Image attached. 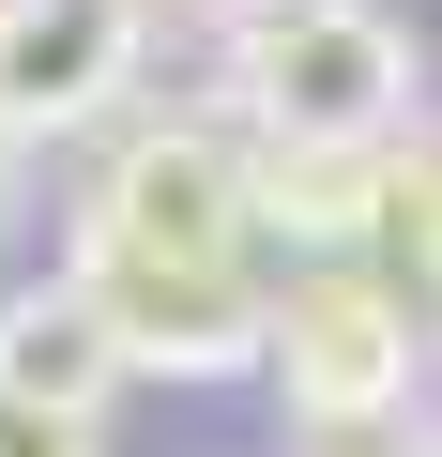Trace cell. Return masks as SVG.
Wrapping results in <instances>:
<instances>
[{
	"instance_id": "obj_10",
	"label": "cell",
	"mask_w": 442,
	"mask_h": 457,
	"mask_svg": "<svg viewBox=\"0 0 442 457\" xmlns=\"http://www.w3.org/2000/svg\"><path fill=\"white\" fill-rule=\"evenodd\" d=\"M321 457H381V442H321Z\"/></svg>"
},
{
	"instance_id": "obj_1",
	"label": "cell",
	"mask_w": 442,
	"mask_h": 457,
	"mask_svg": "<svg viewBox=\"0 0 442 457\" xmlns=\"http://www.w3.org/2000/svg\"><path fill=\"white\" fill-rule=\"evenodd\" d=\"M260 183H245V137H213V122H138L92 198H77V245L62 275L92 290V320L122 336V366H168V381H229L260 366Z\"/></svg>"
},
{
	"instance_id": "obj_3",
	"label": "cell",
	"mask_w": 442,
	"mask_h": 457,
	"mask_svg": "<svg viewBox=\"0 0 442 457\" xmlns=\"http://www.w3.org/2000/svg\"><path fill=\"white\" fill-rule=\"evenodd\" d=\"M260 366H275V411L305 442H381L412 411V366H427V305L366 260H305L260 320Z\"/></svg>"
},
{
	"instance_id": "obj_9",
	"label": "cell",
	"mask_w": 442,
	"mask_h": 457,
	"mask_svg": "<svg viewBox=\"0 0 442 457\" xmlns=\"http://www.w3.org/2000/svg\"><path fill=\"white\" fill-rule=\"evenodd\" d=\"M31 213V137H0V228Z\"/></svg>"
},
{
	"instance_id": "obj_7",
	"label": "cell",
	"mask_w": 442,
	"mask_h": 457,
	"mask_svg": "<svg viewBox=\"0 0 442 457\" xmlns=\"http://www.w3.org/2000/svg\"><path fill=\"white\" fill-rule=\"evenodd\" d=\"M381 245H396V290H412V305H442V137H412V153H396Z\"/></svg>"
},
{
	"instance_id": "obj_4",
	"label": "cell",
	"mask_w": 442,
	"mask_h": 457,
	"mask_svg": "<svg viewBox=\"0 0 442 457\" xmlns=\"http://www.w3.org/2000/svg\"><path fill=\"white\" fill-rule=\"evenodd\" d=\"M153 62V0H0V137H92Z\"/></svg>"
},
{
	"instance_id": "obj_11",
	"label": "cell",
	"mask_w": 442,
	"mask_h": 457,
	"mask_svg": "<svg viewBox=\"0 0 442 457\" xmlns=\"http://www.w3.org/2000/svg\"><path fill=\"white\" fill-rule=\"evenodd\" d=\"M396 457H442V427H427V442H396Z\"/></svg>"
},
{
	"instance_id": "obj_8",
	"label": "cell",
	"mask_w": 442,
	"mask_h": 457,
	"mask_svg": "<svg viewBox=\"0 0 442 457\" xmlns=\"http://www.w3.org/2000/svg\"><path fill=\"white\" fill-rule=\"evenodd\" d=\"M0 457H107L92 411H31V396H0Z\"/></svg>"
},
{
	"instance_id": "obj_6",
	"label": "cell",
	"mask_w": 442,
	"mask_h": 457,
	"mask_svg": "<svg viewBox=\"0 0 442 457\" xmlns=\"http://www.w3.org/2000/svg\"><path fill=\"white\" fill-rule=\"evenodd\" d=\"M245 183H260V245H305V260H351V245H381V198H396V153H260V137H245Z\"/></svg>"
},
{
	"instance_id": "obj_5",
	"label": "cell",
	"mask_w": 442,
	"mask_h": 457,
	"mask_svg": "<svg viewBox=\"0 0 442 457\" xmlns=\"http://www.w3.org/2000/svg\"><path fill=\"white\" fill-rule=\"evenodd\" d=\"M122 381H138V366H122V336L92 320L77 275H46V290L0 305V396H31V411H92V427H107Z\"/></svg>"
},
{
	"instance_id": "obj_2",
	"label": "cell",
	"mask_w": 442,
	"mask_h": 457,
	"mask_svg": "<svg viewBox=\"0 0 442 457\" xmlns=\"http://www.w3.org/2000/svg\"><path fill=\"white\" fill-rule=\"evenodd\" d=\"M229 107L260 153H396L427 62L381 0H229Z\"/></svg>"
}]
</instances>
